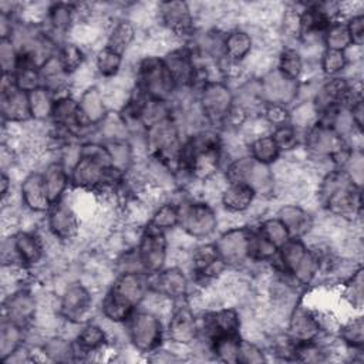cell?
Returning a JSON list of instances; mask_svg holds the SVG:
<instances>
[{
	"mask_svg": "<svg viewBox=\"0 0 364 364\" xmlns=\"http://www.w3.org/2000/svg\"><path fill=\"white\" fill-rule=\"evenodd\" d=\"M255 229L262 236H264L270 243H273L277 249L282 247L287 240L291 239L286 225L276 215L260 218V220L257 222Z\"/></svg>",
	"mask_w": 364,
	"mask_h": 364,
	"instance_id": "obj_44",
	"label": "cell"
},
{
	"mask_svg": "<svg viewBox=\"0 0 364 364\" xmlns=\"http://www.w3.org/2000/svg\"><path fill=\"white\" fill-rule=\"evenodd\" d=\"M260 85L264 102H277L291 107L299 100L300 82L290 80L276 67L260 77Z\"/></svg>",
	"mask_w": 364,
	"mask_h": 364,
	"instance_id": "obj_22",
	"label": "cell"
},
{
	"mask_svg": "<svg viewBox=\"0 0 364 364\" xmlns=\"http://www.w3.org/2000/svg\"><path fill=\"white\" fill-rule=\"evenodd\" d=\"M348 61L344 51L324 48L318 58V70L323 78H331L343 75L347 70Z\"/></svg>",
	"mask_w": 364,
	"mask_h": 364,
	"instance_id": "obj_46",
	"label": "cell"
},
{
	"mask_svg": "<svg viewBox=\"0 0 364 364\" xmlns=\"http://www.w3.org/2000/svg\"><path fill=\"white\" fill-rule=\"evenodd\" d=\"M13 240L21 264L26 270L33 272L44 266L47 259V249L40 230L20 229L13 233Z\"/></svg>",
	"mask_w": 364,
	"mask_h": 364,
	"instance_id": "obj_21",
	"label": "cell"
},
{
	"mask_svg": "<svg viewBox=\"0 0 364 364\" xmlns=\"http://www.w3.org/2000/svg\"><path fill=\"white\" fill-rule=\"evenodd\" d=\"M270 266L273 270L289 274L303 290L313 287L318 280V259L303 239L291 237L287 240L279 247Z\"/></svg>",
	"mask_w": 364,
	"mask_h": 364,
	"instance_id": "obj_2",
	"label": "cell"
},
{
	"mask_svg": "<svg viewBox=\"0 0 364 364\" xmlns=\"http://www.w3.org/2000/svg\"><path fill=\"white\" fill-rule=\"evenodd\" d=\"M148 223L155 226L159 230H164L165 233L176 229L179 226V208H178V205L175 202L169 200V199L166 202L158 205L154 209Z\"/></svg>",
	"mask_w": 364,
	"mask_h": 364,
	"instance_id": "obj_45",
	"label": "cell"
},
{
	"mask_svg": "<svg viewBox=\"0 0 364 364\" xmlns=\"http://www.w3.org/2000/svg\"><path fill=\"white\" fill-rule=\"evenodd\" d=\"M284 331L296 343L314 341L321 336V330L311 309L303 301L297 303L290 311Z\"/></svg>",
	"mask_w": 364,
	"mask_h": 364,
	"instance_id": "obj_25",
	"label": "cell"
},
{
	"mask_svg": "<svg viewBox=\"0 0 364 364\" xmlns=\"http://www.w3.org/2000/svg\"><path fill=\"white\" fill-rule=\"evenodd\" d=\"M252 235L250 225H236L226 228L213 240L220 259L229 269L242 270L249 260V242Z\"/></svg>",
	"mask_w": 364,
	"mask_h": 364,
	"instance_id": "obj_10",
	"label": "cell"
},
{
	"mask_svg": "<svg viewBox=\"0 0 364 364\" xmlns=\"http://www.w3.org/2000/svg\"><path fill=\"white\" fill-rule=\"evenodd\" d=\"M260 117L273 129L276 127L290 124V107L277 102H264L260 109Z\"/></svg>",
	"mask_w": 364,
	"mask_h": 364,
	"instance_id": "obj_52",
	"label": "cell"
},
{
	"mask_svg": "<svg viewBox=\"0 0 364 364\" xmlns=\"http://www.w3.org/2000/svg\"><path fill=\"white\" fill-rule=\"evenodd\" d=\"M340 169H343L355 185L363 188V149H353L348 159Z\"/></svg>",
	"mask_w": 364,
	"mask_h": 364,
	"instance_id": "obj_54",
	"label": "cell"
},
{
	"mask_svg": "<svg viewBox=\"0 0 364 364\" xmlns=\"http://www.w3.org/2000/svg\"><path fill=\"white\" fill-rule=\"evenodd\" d=\"M274 215L286 225L291 237L304 239L314 228L316 216L306 206L294 202H283Z\"/></svg>",
	"mask_w": 364,
	"mask_h": 364,
	"instance_id": "obj_27",
	"label": "cell"
},
{
	"mask_svg": "<svg viewBox=\"0 0 364 364\" xmlns=\"http://www.w3.org/2000/svg\"><path fill=\"white\" fill-rule=\"evenodd\" d=\"M228 183H245L260 199L274 198V178L270 165L255 161L250 155L230 159L222 169Z\"/></svg>",
	"mask_w": 364,
	"mask_h": 364,
	"instance_id": "obj_5",
	"label": "cell"
},
{
	"mask_svg": "<svg viewBox=\"0 0 364 364\" xmlns=\"http://www.w3.org/2000/svg\"><path fill=\"white\" fill-rule=\"evenodd\" d=\"M125 58L119 53L108 48L107 46H100L94 51L92 64L97 71V75L101 80H111L121 74L124 70Z\"/></svg>",
	"mask_w": 364,
	"mask_h": 364,
	"instance_id": "obj_34",
	"label": "cell"
},
{
	"mask_svg": "<svg viewBox=\"0 0 364 364\" xmlns=\"http://www.w3.org/2000/svg\"><path fill=\"white\" fill-rule=\"evenodd\" d=\"M13 75H14V82L17 88H20L21 91L31 92L36 88L43 87L40 68L34 65L30 60L21 57L20 54H18V63Z\"/></svg>",
	"mask_w": 364,
	"mask_h": 364,
	"instance_id": "obj_41",
	"label": "cell"
},
{
	"mask_svg": "<svg viewBox=\"0 0 364 364\" xmlns=\"http://www.w3.org/2000/svg\"><path fill=\"white\" fill-rule=\"evenodd\" d=\"M128 346L141 355H149L164 346L165 323L152 311L136 309L124 323Z\"/></svg>",
	"mask_w": 364,
	"mask_h": 364,
	"instance_id": "obj_7",
	"label": "cell"
},
{
	"mask_svg": "<svg viewBox=\"0 0 364 364\" xmlns=\"http://www.w3.org/2000/svg\"><path fill=\"white\" fill-rule=\"evenodd\" d=\"M255 50V40L245 27L226 31L223 40V55L239 63H245Z\"/></svg>",
	"mask_w": 364,
	"mask_h": 364,
	"instance_id": "obj_32",
	"label": "cell"
},
{
	"mask_svg": "<svg viewBox=\"0 0 364 364\" xmlns=\"http://www.w3.org/2000/svg\"><path fill=\"white\" fill-rule=\"evenodd\" d=\"M112 344L102 324L97 321H87L81 324L75 338L73 340L75 361L94 360V355L104 354L107 347Z\"/></svg>",
	"mask_w": 364,
	"mask_h": 364,
	"instance_id": "obj_19",
	"label": "cell"
},
{
	"mask_svg": "<svg viewBox=\"0 0 364 364\" xmlns=\"http://www.w3.org/2000/svg\"><path fill=\"white\" fill-rule=\"evenodd\" d=\"M135 88L145 97L171 102L176 92V84L159 55H144L134 67Z\"/></svg>",
	"mask_w": 364,
	"mask_h": 364,
	"instance_id": "obj_4",
	"label": "cell"
},
{
	"mask_svg": "<svg viewBox=\"0 0 364 364\" xmlns=\"http://www.w3.org/2000/svg\"><path fill=\"white\" fill-rule=\"evenodd\" d=\"M348 112L351 115L353 124L357 129L363 131V122H364V101L360 100L348 107Z\"/></svg>",
	"mask_w": 364,
	"mask_h": 364,
	"instance_id": "obj_57",
	"label": "cell"
},
{
	"mask_svg": "<svg viewBox=\"0 0 364 364\" xmlns=\"http://www.w3.org/2000/svg\"><path fill=\"white\" fill-rule=\"evenodd\" d=\"M27 331L26 328L1 318L0 326V360L3 363L7 361L21 346L27 343Z\"/></svg>",
	"mask_w": 364,
	"mask_h": 364,
	"instance_id": "obj_35",
	"label": "cell"
},
{
	"mask_svg": "<svg viewBox=\"0 0 364 364\" xmlns=\"http://www.w3.org/2000/svg\"><path fill=\"white\" fill-rule=\"evenodd\" d=\"M240 336H225L210 341L212 358L222 363L237 364V347Z\"/></svg>",
	"mask_w": 364,
	"mask_h": 364,
	"instance_id": "obj_49",
	"label": "cell"
},
{
	"mask_svg": "<svg viewBox=\"0 0 364 364\" xmlns=\"http://www.w3.org/2000/svg\"><path fill=\"white\" fill-rule=\"evenodd\" d=\"M323 46L328 50L346 51L351 44V38L344 20H334L323 36Z\"/></svg>",
	"mask_w": 364,
	"mask_h": 364,
	"instance_id": "obj_48",
	"label": "cell"
},
{
	"mask_svg": "<svg viewBox=\"0 0 364 364\" xmlns=\"http://www.w3.org/2000/svg\"><path fill=\"white\" fill-rule=\"evenodd\" d=\"M247 154L255 161L264 164V165H270V166L274 162H277L282 156V152L270 134L262 135V136H257V138H253L252 141H249Z\"/></svg>",
	"mask_w": 364,
	"mask_h": 364,
	"instance_id": "obj_40",
	"label": "cell"
},
{
	"mask_svg": "<svg viewBox=\"0 0 364 364\" xmlns=\"http://www.w3.org/2000/svg\"><path fill=\"white\" fill-rule=\"evenodd\" d=\"M162 58L176 84V88L192 90L196 74V57L192 48L188 44H179L168 51Z\"/></svg>",
	"mask_w": 364,
	"mask_h": 364,
	"instance_id": "obj_23",
	"label": "cell"
},
{
	"mask_svg": "<svg viewBox=\"0 0 364 364\" xmlns=\"http://www.w3.org/2000/svg\"><path fill=\"white\" fill-rule=\"evenodd\" d=\"M41 172L51 203L61 200L71 189L70 172L67 171V168L55 158L46 162Z\"/></svg>",
	"mask_w": 364,
	"mask_h": 364,
	"instance_id": "obj_31",
	"label": "cell"
},
{
	"mask_svg": "<svg viewBox=\"0 0 364 364\" xmlns=\"http://www.w3.org/2000/svg\"><path fill=\"white\" fill-rule=\"evenodd\" d=\"M98 310L102 318L112 323L124 324L136 309H134L132 306L125 303L122 299L115 296L109 289H107L100 299Z\"/></svg>",
	"mask_w": 364,
	"mask_h": 364,
	"instance_id": "obj_36",
	"label": "cell"
},
{
	"mask_svg": "<svg viewBox=\"0 0 364 364\" xmlns=\"http://www.w3.org/2000/svg\"><path fill=\"white\" fill-rule=\"evenodd\" d=\"M77 21L75 4L74 3H50L46 27L58 40L64 41L68 37L70 30Z\"/></svg>",
	"mask_w": 364,
	"mask_h": 364,
	"instance_id": "obj_30",
	"label": "cell"
},
{
	"mask_svg": "<svg viewBox=\"0 0 364 364\" xmlns=\"http://www.w3.org/2000/svg\"><path fill=\"white\" fill-rule=\"evenodd\" d=\"M104 144L109 154L111 166L127 175L135 162V155L131 142L128 139H115L107 141Z\"/></svg>",
	"mask_w": 364,
	"mask_h": 364,
	"instance_id": "obj_42",
	"label": "cell"
},
{
	"mask_svg": "<svg viewBox=\"0 0 364 364\" xmlns=\"http://www.w3.org/2000/svg\"><path fill=\"white\" fill-rule=\"evenodd\" d=\"M55 57L61 68L64 70V73L68 74L70 77L74 75L77 71H80L88 61L85 48L70 40H64L58 46Z\"/></svg>",
	"mask_w": 364,
	"mask_h": 364,
	"instance_id": "obj_38",
	"label": "cell"
},
{
	"mask_svg": "<svg viewBox=\"0 0 364 364\" xmlns=\"http://www.w3.org/2000/svg\"><path fill=\"white\" fill-rule=\"evenodd\" d=\"M337 338L347 348H364V320L361 313H353V316L340 323Z\"/></svg>",
	"mask_w": 364,
	"mask_h": 364,
	"instance_id": "obj_39",
	"label": "cell"
},
{
	"mask_svg": "<svg viewBox=\"0 0 364 364\" xmlns=\"http://www.w3.org/2000/svg\"><path fill=\"white\" fill-rule=\"evenodd\" d=\"M165 336L172 346L189 348L199 337V316L188 300L176 301L165 323Z\"/></svg>",
	"mask_w": 364,
	"mask_h": 364,
	"instance_id": "obj_12",
	"label": "cell"
},
{
	"mask_svg": "<svg viewBox=\"0 0 364 364\" xmlns=\"http://www.w3.org/2000/svg\"><path fill=\"white\" fill-rule=\"evenodd\" d=\"M196 100L209 127L220 131L223 119L233 105L232 87L223 80H210L196 92Z\"/></svg>",
	"mask_w": 364,
	"mask_h": 364,
	"instance_id": "obj_9",
	"label": "cell"
},
{
	"mask_svg": "<svg viewBox=\"0 0 364 364\" xmlns=\"http://www.w3.org/2000/svg\"><path fill=\"white\" fill-rule=\"evenodd\" d=\"M21 206L34 215H46L51 208V200L46 189L43 172L38 169L28 171L18 185Z\"/></svg>",
	"mask_w": 364,
	"mask_h": 364,
	"instance_id": "obj_20",
	"label": "cell"
},
{
	"mask_svg": "<svg viewBox=\"0 0 364 364\" xmlns=\"http://www.w3.org/2000/svg\"><path fill=\"white\" fill-rule=\"evenodd\" d=\"M270 135L274 139L276 145L279 146L282 155L289 154V152L297 149L299 146H301L303 134L299 129H296L291 124H286V125L273 128L270 131Z\"/></svg>",
	"mask_w": 364,
	"mask_h": 364,
	"instance_id": "obj_50",
	"label": "cell"
},
{
	"mask_svg": "<svg viewBox=\"0 0 364 364\" xmlns=\"http://www.w3.org/2000/svg\"><path fill=\"white\" fill-rule=\"evenodd\" d=\"M60 316L73 323L84 324L91 320L94 311V293L80 279L73 280L64 286L58 293Z\"/></svg>",
	"mask_w": 364,
	"mask_h": 364,
	"instance_id": "obj_11",
	"label": "cell"
},
{
	"mask_svg": "<svg viewBox=\"0 0 364 364\" xmlns=\"http://www.w3.org/2000/svg\"><path fill=\"white\" fill-rule=\"evenodd\" d=\"M192 283L183 267L165 266L159 272L149 274V290L156 291L173 301L188 300Z\"/></svg>",
	"mask_w": 364,
	"mask_h": 364,
	"instance_id": "obj_18",
	"label": "cell"
},
{
	"mask_svg": "<svg viewBox=\"0 0 364 364\" xmlns=\"http://www.w3.org/2000/svg\"><path fill=\"white\" fill-rule=\"evenodd\" d=\"M364 293V279L363 266H358L346 280L338 284L340 303L348 307L353 313H361L363 296Z\"/></svg>",
	"mask_w": 364,
	"mask_h": 364,
	"instance_id": "obj_33",
	"label": "cell"
},
{
	"mask_svg": "<svg viewBox=\"0 0 364 364\" xmlns=\"http://www.w3.org/2000/svg\"><path fill=\"white\" fill-rule=\"evenodd\" d=\"M108 289L125 303L138 309L149 291V274L146 273H118Z\"/></svg>",
	"mask_w": 364,
	"mask_h": 364,
	"instance_id": "obj_24",
	"label": "cell"
},
{
	"mask_svg": "<svg viewBox=\"0 0 364 364\" xmlns=\"http://www.w3.org/2000/svg\"><path fill=\"white\" fill-rule=\"evenodd\" d=\"M282 74L299 81L304 74V60L297 46H282L276 54V65Z\"/></svg>",
	"mask_w": 364,
	"mask_h": 364,
	"instance_id": "obj_37",
	"label": "cell"
},
{
	"mask_svg": "<svg viewBox=\"0 0 364 364\" xmlns=\"http://www.w3.org/2000/svg\"><path fill=\"white\" fill-rule=\"evenodd\" d=\"M269 361L267 351L257 341L240 337L237 347V364H262Z\"/></svg>",
	"mask_w": 364,
	"mask_h": 364,
	"instance_id": "obj_51",
	"label": "cell"
},
{
	"mask_svg": "<svg viewBox=\"0 0 364 364\" xmlns=\"http://www.w3.org/2000/svg\"><path fill=\"white\" fill-rule=\"evenodd\" d=\"M257 196L255 191L245 183H226L220 192L219 203L226 213L243 216L249 213Z\"/></svg>",
	"mask_w": 364,
	"mask_h": 364,
	"instance_id": "obj_29",
	"label": "cell"
},
{
	"mask_svg": "<svg viewBox=\"0 0 364 364\" xmlns=\"http://www.w3.org/2000/svg\"><path fill=\"white\" fill-rule=\"evenodd\" d=\"M344 21H346L350 38H351V44L357 46V47H363V43H364V14L357 13V14L348 17Z\"/></svg>",
	"mask_w": 364,
	"mask_h": 364,
	"instance_id": "obj_55",
	"label": "cell"
},
{
	"mask_svg": "<svg viewBox=\"0 0 364 364\" xmlns=\"http://www.w3.org/2000/svg\"><path fill=\"white\" fill-rule=\"evenodd\" d=\"M138 33V27L128 17L122 16L114 18L107 28L104 46L125 57V54L135 47Z\"/></svg>",
	"mask_w": 364,
	"mask_h": 364,
	"instance_id": "obj_28",
	"label": "cell"
},
{
	"mask_svg": "<svg viewBox=\"0 0 364 364\" xmlns=\"http://www.w3.org/2000/svg\"><path fill=\"white\" fill-rule=\"evenodd\" d=\"M179 208V229L195 242L210 239L219 229L220 220L213 205L189 195L175 202Z\"/></svg>",
	"mask_w": 364,
	"mask_h": 364,
	"instance_id": "obj_6",
	"label": "cell"
},
{
	"mask_svg": "<svg viewBox=\"0 0 364 364\" xmlns=\"http://www.w3.org/2000/svg\"><path fill=\"white\" fill-rule=\"evenodd\" d=\"M75 97L78 101L80 121L82 127L97 128L109 112L98 82L87 87Z\"/></svg>",
	"mask_w": 364,
	"mask_h": 364,
	"instance_id": "obj_26",
	"label": "cell"
},
{
	"mask_svg": "<svg viewBox=\"0 0 364 364\" xmlns=\"http://www.w3.org/2000/svg\"><path fill=\"white\" fill-rule=\"evenodd\" d=\"M0 114L1 121L9 124H27L33 121L28 92L17 88L11 73H3L1 77Z\"/></svg>",
	"mask_w": 364,
	"mask_h": 364,
	"instance_id": "obj_15",
	"label": "cell"
},
{
	"mask_svg": "<svg viewBox=\"0 0 364 364\" xmlns=\"http://www.w3.org/2000/svg\"><path fill=\"white\" fill-rule=\"evenodd\" d=\"M168 247L169 243L164 230H159L149 223L142 228L136 250L148 274H154L166 266Z\"/></svg>",
	"mask_w": 364,
	"mask_h": 364,
	"instance_id": "obj_16",
	"label": "cell"
},
{
	"mask_svg": "<svg viewBox=\"0 0 364 364\" xmlns=\"http://www.w3.org/2000/svg\"><path fill=\"white\" fill-rule=\"evenodd\" d=\"M38 310V301L36 291L27 286H21L10 291L3 299V318L30 330L34 324Z\"/></svg>",
	"mask_w": 364,
	"mask_h": 364,
	"instance_id": "obj_17",
	"label": "cell"
},
{
	"mask_svg": "<svg viewBox=\"0 0 364 364\" xmlns=\"http://www.w3.org/2000/svg\"><path fill=\"white\" fill-rule=\"evenodd\" d=\"M18 63V50L11 38H1L0 43V64L3 73H14Z\"/></svg>",
	"mask_w": 364,
	"mask_h": 364,
	"instance_id": "obj_53",
	"label": "cell"
},
{
	"mask_svg": "<svg viewBox=\"0 0 364 364\" xmlns=\"http://www.w3.org/2000/svg\"><path fill=\"white\" fill-rule=\"evenodd\" d=\"M31 119L37 122H50L53 107H54V95L46 88L38 87L34 91L28 92Z\"/></svg>",
	"mask_w": 364,
	"mask_h": 364,
	"instance_id": "obj_43",
	"label": "cell"
},
{
	"mask_svg": "<svg viewBox=\"0 0 364 364\" xmlns=\"http://www.w3.org/2000/svg\"><path fill=\"white\" fill-rule=\"evenodd\" d=\"M277 247L252 228L249 242V260L252 263H270L277 256Z\"/></svg>",
	"mask_w": 364,
	"mask_h": 364,
	"instance_id": "obj_47",
	"label": "cell"
},
{
	"mask_svg": "<svg viewBox=\"0 0 364 364\" xmlns=\"http://www.w3.org/2000/svg\"><path fill=\"white\" fill-rule=\"evenodd\" d=\"M44 226L61 243L71 245L80 239L82 232V219L75 208L63 198L51 205L46 213Z\"/></svg>",
	"mask_w": 364,
	"mask_h": 364,
	"instance_id": "obj_13",
	"label": "cell"
},
{
	"mask_svg": "<svg viewBox=\"0 0 364 364\" xmlns=\"http://www.w3.org/2000/svg\"><path fill=\"white\" fill-rule=\"evenodd\" d=\"M316 202L321 212L348 222H361L363 188L340 168L331 169L318 181Z\"/></svg>",
	"mask_w": 364,
	"mask_h": 364,
	"instance_id": "obj_1",
	"label": "cell"
},
{
	"mask_svg": "<svg viewBox=\"0 0 364 364\" xmlns=\"http://www.w3.org/2000/svg\"><path fill=\"white\" fill-rule=\"evenodd\" d=\"M199 316V337L212 341L225 336H240L242 314L235 306L203 310Z\"/></svg>",
	"mask_w": 364,
	"mask_h": 364,
	"instance_id": "obj_14",
	"label": "cell"
},
{
	"mask_svg": "<svg viewBox=\"0 0 364 364\" xmlns=\"http://www.w3.org/2000/svg\"><path fill=\"white\" fill-rule=\"evenodd\" d=\"M146 360L154 363H178V361H183L185 357H182V354H179L178 351L162 346L154 353H151L149 355H146Z\"/></svg>",
	"mask_w": 364,
	"mask_h": 364,
	"instance_id": "obj_56",
	"label": "cell"
},
{
	"mask_svg": "<svg viewBox=\"0 0 364 364\" xmlns=\"http://www.w3.org/2000/svg\"><path fill=\"white\" fill-rule=\"evenodd\" d=\"M301 146L306 152V161H330L334 168H341L353 151L340 134L320 121L303 132Z\"/></svg>",
	"mask_w": 364,
	"mask_h": 364,
	"instance_id": "obj_3",
	"label": "cell"
},
{
	"mask_svg": "<svg viewBox=\"0 0 364 364\" xmlns=\"http://www.w3.org/2000/svg\"><path fill=\"white\" fill-rule=\"evenodd\" d=\"M158 24L182 44L188 43L198 30L192 4L183 0L159 1Z\"/></svg>",
	"mask_w": 364,
	"mask_h": 364,
	"instance_id": "obj_8",
	"label": "cell"
}]
</instances>
